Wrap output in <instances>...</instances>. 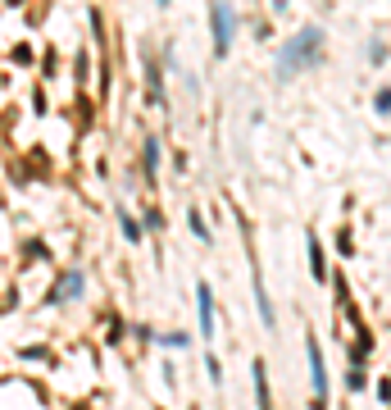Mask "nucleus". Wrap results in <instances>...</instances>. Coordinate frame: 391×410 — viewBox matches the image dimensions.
<instances>
[{"mask_svg": "<svg viewBox=\"0 0 391 410\" xmlns=\"http://www.w3.org/2000/svg\"><path fill=\"white\" fill-rule=\"evenodd\" d=\"M210 18H214V55H227V50H232V9L214 5Z\"/></svg>", "mask_w": 391, "mask_h": 410, "instance_id": "obj_2", "label": "nucleus"}, {"mask_svg": "<svg viewBox=\"0 0 391 410\" xmlns=\"http://www.w3.org/2000/svg\"><path fill=\"white\" fill-rule=\"evenodd\" d=\"M305 355H310V379H314V392H328V370H323V355H319V347H314V342H310V347H305Z\"/></svg>", "mask_w": 391, "mask_h": 410, "instance_id": "obj_3", "label": "nucleus"}, {"mask_svg": "<svg viewBox=\"0 0 391 410\" xmlns=\"http://www.w3.org/2000/svg\"><path fill=\"white\" fill-rule=\"evenodd\" d=\"M196 297H200V333H205V338H210V333H214V297H210V287H196Z\"/></svg>", "mask_w": 391, "mask_h": 410, "instance_id": "obj_4", "label": "nucleus"}, {"mask_svg": "<svg viewBox=\"0 0 391 410\" xmlns=\"http://www.w3.org/2000/svg\"><path fill=\"white\" fill-rule=\"evenodd\" d=\"M319 46H323V32H319V28H305L300 37H291L287 55H282V73H296V69L319 64Z\"/></svg>", "mask_w": 391, "mask_h": 410, "instance_id": "obj_1", "label": "nucleus"}, {"mask_svg": "<svg viewBox=\"0 0 391 410\" xmlns=\"http://www.w3.org/2000/svg\"><path fill=\"white\" fill-rule=\"evenodd\" d=\"M373 105H378V114H387V110H391V96H387V92H378V96H373Z\"/></svg>", "mask_w": 391, "mask_h": 410, "instance_id": "obj_7", "label": "nucleus"}, {"mask_svg": "<svg viewBox=\"0 0 391 410\" xmlns=\"http://www.w3.org/2000/svg\"><path fill=\"white\" fill-rule=\"evenodd\" d=\"M73 292H82V278H78V274H73V278H64V283H60L55 301H60V297H73Z\"/></svg>", "mask_w": 391, "mask_h": 410, "instance_id": "obj_6", "label": "nucleus"}, {"mask_svg": "<svg viewBox=\"0 0 391 410\" xmlns=\"http://www.w3.org/2000/svg\"><path fill=\"white\" fill-rule=\"evenodd\" d=\"M255 401H259V410H268V374H264V360H255Z\"/></svg>", "mask_w": 391, "mask_h": 410, "instance_id": "obj_5", "label": "nucleus"}]
</instances>
